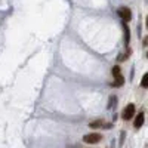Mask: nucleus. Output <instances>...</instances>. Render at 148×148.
Returning <instances> with one entry per match:
<instances>
[{
    "label": "nucleus",
    "mask_w": 148,
    "mask_h": 148,
    "mask_svg": "<svg viewBox=\"0 0 148 148\" xmlns=\"http://www.w3.org/2000/svg\"><path fill=\"white\" fill-rule=\"evenodd\" d=\"M123 142H125V132H121V133H120V142H119V144L123 145Z\"/></svg>",
    "instance_id": "11"
},
{
    "label": "nucleus",
    "mask_w": 148,
    "mask_h": 148,
    "mask_svg": "<svg viewBox=\"0 0 148 148\" xmlns=\"http://www.w3.org/2000/svg\"><path fill=\"white\" fill-rule=\"evenodd\" d=\"M102 139V135L101 133H88L83 136V141L86 144H98Z\"/></svg>",
    "instance_id": "1"
},
{
    "label": "nucleus",
    "mask_w": 148,
    "mask_h": 148,
    "mask_svg": "<svg viewBox=\"0 0 148 148\" xmlns=\"http://www.w3.org/2000/svg\"><path fill=\"white\" fill-rule=\"evenodd\" d=\"M125 40H126V43H129V40H130V31L126 27V24H125Z\"/></svg>",
    "instance_id": "10"
},
{
    "label": "nucleus",
    "mask_w": 148,
    "mask_h": 148,
    "mask_svg": "<svg viewBox=\"0 0 148 148\" xmlns=\"http://www.w3.org/2000/svg\"><path fill=\"white\" fill-rule=\"evenodd\" d=\"M114 83H113V86H117V88H119V86H123V83H125V77H123L121 76V74H120V76H117V77H114Z\"/></svg>",
    "instance_id": "6"
},
{
    "label": "nucleus",
    "mask_w": 148,
    "mask_h": 148,
    "mask_svg": "<svg viewBox=\"0 0 148 148\" xmlns=\"http://www.w3.org/2000/svg\"><path fill=\"white\" fill-rule=\"evenodd\" d=\"M135 105L133 104H127L126 107H125V110H123V113H121V117H123V120H130L133 116H135Z\"/></svg>",
    "instance_id": "2"
},
{
    "label": "nucleus",
    "mask_w": 148,
    "mask_h": 148,
    "mask_svg": "<svg viewBox=\"0 0 148 148\" xmlns=\"http://www.w3.org/2000/svg\"><path fill=\"white\" fill-rule=\"evenodd\" d=\"M147 58H148V53H147Z\"/></svg>",
    "instance_id": "14"
},
{
    "label": "nucleus",
    "mask_w": 148,
    "mask_h": 148,
    "mask_svg": "<svg viewBox=\"0 0 148 148\" xmlns=\"http://www.w3.org/2000/svg\"><path fill=\"white\" fill-rule=\"evenodd\" d=\"M104 126H105V121H104L102 119L93 120V121L89 123V127H92V129H99V127H104Z\"/></svg>",
    "instance_id": "4"
},
{
    "label": "nucleus",
    "mask_w": 148,
    "mask_h": 148,
    "mask_svg": "<svg viewBox=\"0 0 148 148\" xmlns=\"http://www.w3.org/2000/svg\"><path fill=\"white\" fill-rule=\"evenodd\" d=\"M111 73H113V76H114V77H117V76H120V74H121V70H120L119 65H114L113 70H111Z\"/></svg>",
    "instance_id": "8"
},
{
    "label": "nucleus",
    "mask_w": 148,
    "mask_h": 148,
    "mask_svg": "<svg viewBox=\"0 0 148 148\" xmlns=\"http://www.w3.org/2000/svg\"><path fill=\"white\" fill-rule=\"evenodd\" d=\"M141 86L144 89H148V73H145L142 76V80H141Z\"/></svg>",
    "instance_id": "7"
},
{
    "label": "nucleus",
    "mask_w": 148,
    "mask_h": 148,
    "mask_svg": "<svg viewBox=\"0 0 148 148\" xmlns=\"http://www.w3.org/2000/svg\"><path fill=\"white\" fill-rule=\"evenodd\" d=\"M144 46H148V37H145V40H144Z\"/></svg>",
    "instance_id": "12"
},
{
    "label": "nucleus",
    "mask_w": 148,
    "mask_h": 148,
    "mask_svg": "<svg viewBox=\"0 0 148 148\" xmlns=\"http://www.w3.org/2000/svg\"><path fill=\"white\" fill-rule=\"evenodd\" d=\"M117 14H119V16L125 21V22H126V21L129 22V21L132 19V12H130L129 8H120V9L117 10Z\"/></svg>",
    "instance_id": "3"
},
{
    "label": "nucleus",
    "mask_w": 148,
    "mask_h": 148,
    "mask_svg": "<svg viewBox=\"0 0 148 148\" xmlns=\"http://www.w3.org/2000/svg\"><path fill=\"white\" fill-rule=\"evenodd\" d=\"M116 102H117V98H116L114 95H113V96H110V101H108V108H113Z\"/></svg>",
    "instance_id": "9"
},
{
    "label": "nucleus",
    "mask_w": 148,
    "mask_h": 148,
    "mask_svg": "<svg viewBox=\"0 0 148 148\" xmlns=\"http://www.w3.org/2000/svg\"><path fill=\"white\" fill-rule=\"evenodd\" d=\"M144 114L142 113H139V116H136V119H135V121H133V127H136V129H139V127H142V125H144Z\"/></svg>",
    "instance_id": "5"
},
{
    "label": "nucleus",
    "mask_w": 148,
    "mask_h": 148,
    "mask_svg": "<svg viewBox=\"0 0 148 148\" xmlns=\"http://www.w3.org/2000/svg\"><path fill=\"white\" fill-rule=\"evenodd\" d=\"M145 25H147V28H148V15H147V21H145Z\"/></svg>",
    "instance_id": "13"
}]
</instances>
